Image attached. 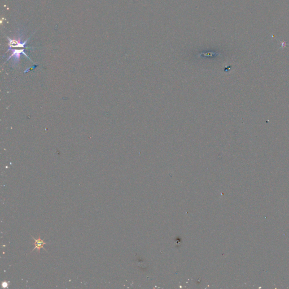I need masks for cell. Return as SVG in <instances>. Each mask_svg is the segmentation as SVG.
<instances>
[{"label": "cell", "mask_w": 289, "mask_h": 289, "mask_svg": "<svg viewBox=\"0 0 289 289\" xmlns=\"http://www.w3.org/2000/svg\"><path fill=\"white\" fill-rule=\"evenodd\" d=\"M31 36H30L29 38H28L27 40H26L24 42H20V40H12L10 38H9L8 36L6 37V38L8 39L9 40V50H10L11 48H28V47H26V45L27 44V42L28 41V40L30 39V38L31 37Z\"/></svg>", "instance_id": "cell-1"}, {"label": "cell", "mask_w": 289, "mask_h": 289, "mask_svg": "<svg viewBox=\"0 0 289 289\" xmlns=\"http://www.w3.org/2000/svg\"><path fill=\"white\" fill-rule=\"evenodd\" d=\"M30 236H31V237L34 240H35V242H34L35 248L32 250L31 252H33L34 250H36L37 251V252H38L39 254H40V250H41V249H43L44 250H45V251H46V250H45V249L44 247V245L47 244V243L45 242L44 240H41V237H40V235L39 236V237H38V238H37V239L35 238H34L33 236H32V235H30Z\"/></svg>", "instance_id": "cell-2"}, {"label": "cell", "mask_w": 289, "mask_h": 289, "mask_svg": "<svg viewBox=\"0 0 289 289\" xmlns=\"http://www.w3.org/2000/svg\"><path fill=\"white\" fill-rule=\"evenodd\" d=\"M12 50V52H12V54H11V55L9 57V59L11 58V57H14L17 59H19V58L20 57V54H24V55H26L29 59H30V58L28 57L27 54L24 53V49H19V50H18V49H15V50ZM30 60H31V59H30Z\"/></svg>", "instance_id": "cell-3"}, {"label": "cell", "mask_w": 289, "mask_h": 289, "mask_svg": "<svg viewBox=\"0 0 289 289\" xmlns=\"http://www.w3.org/2000/svg\"><path fill=\"white\" fill-rule=\"evenodd\" d=\"M2 287H3L4 288H7V287H8L9 285H8V282H4L2 284Z\"/></svg>", "instance_id": "cell-4"}]
</instances>
